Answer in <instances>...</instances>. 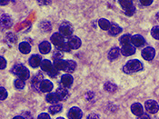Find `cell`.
I'll use <instances>...</instances> for the list:
<instances>
[{"label": "cell", "instance_id": "1", "mask_svg": "<svg viewBox=\"0 0 159 119\" xmlns=\"http://www.w3.org/2000/svg\"><path fill=\"white\" fill-rule=\"evenodd\" d=\"M141 70H143V64L141 61L137 59L129 60L123 66V71L125 74H132V73L139 72Z\"/></svg>", "mask_w": 159, "mask_h": 119}, {"label": "cell", "instance_id": "2", "mask_svg": "<svg viewBox=\"0 0 159 119\" xmlns=\"http://www.w3.org/2000/svg\"><path fill=\"white\" fill-rule=\"evenodd\" d=\"M14 75H16V76H18V78L22 79V80H27L29 77H30V72L29 70L24 65H16L14 66L11 69Z\"/></svg>", "mask_w": 159, "mask_h": 119}, {"label": "cell", "instance_id": "3", "mask_svg": "<svg viewBox=\"0 0 159 119\" xmlns=\"http://www.w3.org/2000/svg\"><path fill=\"white\" fill-rule=\"evenodd\" d=\"M125 14L128 16H132L135 13V7L132 1L129 0H120L119 1Z\"/></svg>", "mask_w": 159, "mask_h": 119}, {"label": "cell", "instance_id": "4", "mask_svg": "<svg viewBox=\"0 0 159 119\" xmlns=\"http://www.w3.org/2000/svg\"><path fill=\"white\" fill-rule=\"evenodd\" d=\"M145 108L149 114H156L158 112L159 105L155 100H147L145 103Z\"/></svg>", "mask_w": 159, "mask_h": 119}, {"label": "cell", "instance_id": "5", "mask_svg": "<svg viewBox=\"0 0 159 119\" xmlns=\"http://www.w3.org/2000/svg\"><path fill=\"white\" fill-rule=\"evenodd\" d=\"M156 50L152 47H147L142 50V57L147 61H152L155 58Z\"/></svg>", "mask_w": 159, "mask_h": 119}, {"label": "cell", "instance_id": "6", "mask_svg": "<svg viewBox=\"0 0 159 119\" xmlns=\"http://www.w3.org/2000/svg\"><path fill=\"white\" fill-rule=\"evenodd\" d=\"M67 117L68 119H81L83 117V112L79 107H73L69 109Z\"/></svg>", "mask_w": 159, "mask_h": 119}, {"label": "cell", "instance_id": "7", "mask_svg": "<svg viewBox=\"0 0 159 119\" xmlns=\"http://www.w3.org/2000/svg\"><path fill=\"white\" fill-rule=\"evenodd\" d=\"M52 44H54L56 46V48H58L61 47L63 44H65V39H64V36H62L60 33H55L53 34L51 38H50Z\"/></svg>", "mask_w": 159, "mask_h": 119}, {"label": "cell", "instance_id": "8", "mask_svg": "<svg viewBox=\"0 0 159 119\" xmlns=\"http://www.w3.org/2000/svg\"><path fill=\"white\" fill-rule=\"evenodd\" d=\"M59 33L63 36L70 37V36H72V34H73V27L67 23H64L59 27Z\"/></svg>", "mask_w": 159, "mask_h": 119}, {"label": "cell", "instance_id": "9", "mask_svg": "<svg viewBox=\"0 0 159 119\" xmlns=\"http://www.w3.org/2000/svg\"><path fill=\"white\" fill-rule=\"evenodd\" d=\"M53 88H54V85L50 80L48 79H44L39 86V90L43 93H50L53 90Z\"/></svg>", "mask_w": 159, "mask_h": 119}, {"label": "cell", "instance_id": "10", "mask_svg": "<svg viewBox=\"0 0 159 119\" xmlns=\"http://www.w3.org/2000/svg\"><path fill=\"white\" fill-rule=\"evenodd\" d=\"M42 57L40 55H37V54H35V55H32L30 57V58L28 60V63H29V66L33 68H37L38 66H41V63H42Z\"/></svg>", "mask_w": 159, "mask_h": 119}, {"label": "cell", "instance_id": "11", "mask_svg": "<svg viewBox=\"0 0 159 119\" xmlns=\"http://www.w3.org/2000/svg\"><path fill=\"white\" fill-rule=\"evenodd\" d=\"M131 43L135 48H141L145 46L146 40L141 35H134L131 38Z\"/></svg>", "mask_w": 159, "mask_h": 119}, {"label": "cell", "instance_id": "12", "mask_svg": "<svg viewBox=\"0 0 159 119\" xmlns=\"http://www.w3.org/2000/svg\"><path fill=\"white\" fill-rule=\"evenodd\" d=\"M74 78L70 74H65L61 76V85L65 88H69L73 85Z\"/></svg>", "mask_w": 159, "mask_h": 119}, {"label": "cell", "instance_id": "13", "mask_svg": "<svg viewBox=\"0 0 159 119\" xmlns=\"http://www.w3.org/2000/svg\"><path fill=\"white\" fill-rule=\"evenodd\" d=\"M69 47L71 48V49H78V48L81 47L82 45V42H81V39L78 37V36H72L68 38V41H67Z\"/></svg>", "mask_w": 159, "mask_h": 119}, {"label": "cell", "instance_id": "14", "mask_svg": "<svg viewBox=\"0 0 159 119\" xmlns=\"http://www.w3.org/2000/svg\"><path fill=\"white\" fill-rule=\"evenodd\" d=\"M12 25L13 20L10 16L6 15V14H3L1 16V25H2L3 28H6V29L10 28L12 26Z\"/></svg>", "mask_w": 159, "mask_h": 119}, {"label": "cell", "instance_id": "15", "mask_svg": "<svg viewBox=\"0 0 159 119\" xmlns=\"http://www.w3.org/2000/svg\"><path fill=\"white\" fill-rule=\"evenodd\" d=\"M40 68L41 70L44 72H47L48 74L51 73V72L54 70V64L51 63V61L48 59H44L41 63V66H40Z\"/></svg>", "mask_w": 159, "mask_h": 119}, {"label": "cell", "instance_id": "16", "mask_svg": "<svg viewBox=\"0 0 159 119\" xmlns=\"http://www.w3.org/2000/svg\"><path fill=\"white\" fill-rule=\"evenodd\" d=\"M135 53V48L132 45V44H129V45H126V46H124L121 48V54L125 57H129V56H132Z\"/></svg>", "mask_w": 159, "mask_h": 119}, {"label": "cell", "instance_id": "17", "mask_svg": "<svg viewBox=\"0 0 159 119\" xmlns=\"http://www.w3.org/2000/svg\"><path fill=\"white\" fill-rule=\"evenodd\" d=\"M56 94H57V98H58L59 101H65L69 96L68 91L65 87H59V88H57V90L56 91Z\"/></svg>", "mask_w": 159, "mask_h": 119}, {"label": "cell", "instance_id": "18", "mask_svg": "<svg viewBox=\"0 0 159 119\" xmlns=\"http://www.w3.org/2000/svg\"><path fill=\"white\" fill-rule=\"evenodd\" d=\"M120 54H121V49H119L116 47H114V48H112L109 50L107 57H108V59L110 60V61H114V60L117 59L119 57Z\"/></svg>", "mask_w": 159, "mask_h": 119}, {"label": "cell", "instance_id": "19", "mask_svg": "<svg viewBox=\"0 0 159 119\" xmlns=\"http://www.w3.org/2000/svg\"><path fill=\"white\" fill-rule=\"evenodd\" d=\"M38 49H39L40 53L43 54V55L48 54L49 52L51 51V44H50V42H48V41H42L39 44V46H38Z\"/></svg>", "mask_w": 159, "mask_h": 119}, {"label": "cell", "instance_id": "20", "mask_svg": "<svg viewBox=\"0 0 159 119\" xmlns=\"http://www.w3.org/2000/svg\"><path fill=\"white\" fill-rule=\"evenodd\" d=\"M131 111L135 116L138 117V116H140V115H142L144 113V107L140 103H134L131 106Z\"/></svg>", "mask_w": 159, "mask_h": 119}, {"label": "cell", "instance_id": "21", "mask_svg": "<svg viewBox=\"0 0 159 119\" xmlns=\"http://www.w3.org/2000/svg\"><path fill=\"white\" fill-rule=\"evenodd\" d=\"M122 27L119 25L116 24V23H112L111 24L110 28H109V30H108V34L110 35V36H116V35H118L119 33H121L122 32Z\"/></svg>", "mask_w": 159, "mask_h": 119}, {"label": "cell", "instance_id": "22", "mask_svg": "<svg viewBox=\"0 0 159 119\" xmlns=\"http://www.w3.org/2000/svg\"><path fill=\"white\" fill-rule=\"evenodd\" d=\"M76 68V64L73 60H66V68L64 71L66 72V74H71L73 73Z\"/></svg>", "mask_w": 159, "mask_h": 119}, {"label": "cell", "instance_id": "23", "mask_svg": "<svg viewBox=\"0 0 159 119\" xmlns=\"http://www.w3.org/2000/svg\"><path fill=\"white\" fill-rule=\"evenodd\" d=\"M18 49L19 51L24 54V55H26V54H29L30 51H31V46L29 43L27 42H21L18 46Z\"/></svg>", "mask_w": 159, "mask_h": 119}, {"label": "cell", "instance_id": "24", "mask_svg": "<svg viewBox=\"0 0 159 119\" xmlns=\"http://www.w3.org/2000/svg\"><path fill=\"white\" fill-rule=\"evenodd\" d=\"M111 24L107 19H106V18H101V19H99L98 20V25H99V27L101 28V29H103V30H109V28H110Z\"/></svg>", "mask_w": 159, "mask_h": 119}, {"label": "cell", "instance_id": "25", "mask_svg": "<svg viewBox=\"0 0 159 119\" xmlns=\"http://www.w3.org/2000/svg\"><path fill=\"white\" fill-rule=\"evenodd\" d=\"M66 60L59 59L54 61V67L58 71H60V70L64 71L66 68Z\"/></svg>", "mask_w": 159, "mask_h": 119}, {"label": "cell", "instance_id": "26", "mask_svg": "<svg viewBox=\"0 0 159 119\" xmlns=\"http://www.w3.org/2000/svg\"><path fill=\"white\" fill-rule=\"evenodd\" d=\"M46 100L47 102H48L49 104H57V102L59 101L57 96V94L56 93H48V95H46Z\"/></svg>", "mask_w": 159, "mask_h": 119}, {"label": "cell", "instance_id": "27", "mask_svg": "<svg viewBox=\"0 0 159 119\" xmlns=\"http://www.w3.org/2000/svg\"><path fill=\"white\" fill-rule=\"evenodd\" d=\"M131 38H132V36H130L129 34H125V35H123L119 38V43L121 44L122 47L126 46V45H129L130 42H131Z\"/></svg>", "mask_w": 159, "mask_h": 119}, {"label": "cell", "instance_id": "28", "mask_svg": "<svg viewBox=\"0 0 159 119\" xmlns=\"http://www.w3.org/2000/svg\"><path fill=\"white\" fill-rule=\"evenodd\" d=\"M44 79L42 78V76H40V75H37L34 78H33V80H32V86H33V88L36 90V89H39V86H40V84L41 82L43 81Z\"/></svg>", "mask_w": 159, "mask_h": 119}, {"label": "cell", "instance_id": "29", "mask_svg": "<svg viewBox=\"0 0 159 119\" xmlns=\"http://www.w3.org/2000/svg\"><path fill=\"white\" fill-rule=\"evenodd\" d=\"M62 107L61 104H54L53 106H51V107H49V113L51 114V115H55V114H57V113H60L62 111Z\"/></svg>", "mask_w": 159, "mask_h": 119}, {"label": "cell", "instance_id": "30", "mask_svg": "<svg viewBox=\"0 0 159 119\" xmlns=\"http://www.w3.org/2000/svg\"><path fill=\"white\" fill-rule=\"evenodd\" d=\"M116 85L111 82H107L104 85V89L108 93H115L116 91Z\"/></svg>", "mask_w": 159, "mask_h": 119}, {"label": "cell", "instance_id": "31", "mask_svg": "<svg viewBox=\"0 0 159 119\" xmlns=\"http://www.w3.org/2000/svg\"><path fill=\"white\" fill-rule=\"evenodd\" d=\"M14 85H15V87H16V89L21 90V89H23L25 87V81L24 80H22V79H20V78H16V79L14 81Z\"/></svg>", "mask_w": 159, "mask_h": 119}, {"label": "cell", "instance_id": "32", "mask_svg": "<svg viewBox=\"0 0 159 119\" xmlns=\"http://www.w3.org/2000/svg\"><path fill=\"white\" fill-rule=\"evenodd\" d=\"M151 36L155 39L159 40V25H155L151 30Z\"/></svg>", "mask_w": 159, "mask_h": 119}, {"label": "cell", "instance_id": "33", "mask_svg": "<svg viewBox=\"0 0 159 119\" xmlns=\"http://www.w3.org/2000/svg\"><path fill=\"white\" fill-rule=\"evenodd\" d=\"M57 49H58V50H61L63 52H69L70 50H71V48L69 47V45H68V43L67 42H66L65 44H63L60 48H57Z\"/></svg>", "mask_w": 159, "mask_h": 119}, {"label": "cell", "instance_id": "34", "mask_svg": "<svg viewBox=\"0 0 159 119\" xmlns=\"http://www.w3.org/2000/svg\"><path fill=\"white\" fill-rule=\"evenodd\" d=\"M0 94H1V100H2V101L5 100V99L7 97V91L6 88L3 87V86L0 87Z\"/></svg>", "mask_w": 159, "mask_h": 119}, {"label": "cell", "instance_id": "35", "mask_svg": "<svg viewBox=\"0 0 159 119\" xmlns=\"http://www.w3.org/2000/svg\"><path fill=\"white\" fill-rule=\"evenodd\" d=\"M62 58H63V54H62L60 51L55 52V53H54V55H53V59H54V61L62 59Z\"/></svg>", "mask_w": 159, "mask_h": 119}, {"label": "cell", "instance_id": "36", "mask_svg": "<svg viewBox=\"0 0 159 119\" xmlns=\"http://www.w3.org/2000/svg\"><path fill=\"white\" fill-rule=\"evenodd\" d=\"M37 119H51L50 118V116H49L48 113H41L38 117Z\"/></svg>", "mask_w": 159, "mask_h": 119}, {"label": "cell", "instance_id": "37", "mask_svg": "<svg viewBox=\"0 0 159 119\" xmlns=\"http://www.w3.org/2000/svg\"><path fill=\"white\" fill-rule=\"evenodd\" d=\"M0 60H1V69H5L6 66H7V60L5 59V57L3 56H1L0 57Z\"/></svg>", "mask_w": 159, "mask_h": 119}, {"label": "cell", "instance_id": "38", "mask_svg": "<svg viewBox=\"0 0 159 119\" xmlns=\"http://www.w3.org/2000/svg\"><path fill=\"white\" fill-rule=\"evenodd\" d=\"M94 96H95V94L93 93V92H87L86 95H85V97H86V100H91V99H93L94 98Z\"/></svg>", "mask_w": 159, "mask_h": 119}, {"label": "cell", "instance_id": "39", "mask_svg": "<svg viewBox=\"0 0 159 119\" xmlns=\"http://www.w3.org/2000/svg\"><path fill=\"white\" fill-rule=\"evenodd\" d=\"M140 3L142 6H150L153 3V0H141Z\"/></svg>", "mask_w": 159, "mask_h": 119}, {"label": "cell", "instance_id": "40", "mask_svg": "<svg viewBox=\"0 0 159 119\" xmlns=\"http://www.w3.org/2000/svg\"><path fill=\"white\" fill-rule=\"evenodd\" d=\"M137 119H150V117H149V115H147L146 113H143L142 115L137 117Z\"/></svg>", "mask_w": 159, "mask_h": 119}, {"label": "cell", "instance_id": "41", "mask_svg": "<svg viewBox=\"0 0 159 119\" xmlns=\"http://www.w3.org/2000/svg\"><path fill=\"white\" fill-rule=\"evenodd\" d=\"M87 119H100V118H99V116H98V115L92 113V114H90V115L87 117Z\"/></svg>", "mask_w": 159, "mask_h": 119}, {"label": "cell", "instance_id": "42", "mask_svg": "<svg viewBox=\"0 0 159 119\" xmlns=\"http://www.w3.org/2000/svg\"><path fill=\"white\" fill-rule=\"evenodd\" d=\"M0 3H1V6H4V5H6V4H7L8 1H3V0H1Z\"/></svg>", "mask_w": 159, "mask_h": 119}, {"label": "cell", "instance_id": "43", "mask_svg": "<svg viewBox=\"0 0 159 119\" xmlns=\"http://www.w3.org/2000/svg\"><path fill=\"white\" fill-rule=\"evenodd\" d=\"M13 119H25L23 117H21V116H16V117H15Z\"/></svg>", "mask_w": 159, "mask_h": 119}, {"label": "cell", "instance_id": "44", "mask_svg": "<svg viewBox=\"0 0 159 119\" xmlns=\"http://www.w3.org/2000/svg\"><path fill=\"white\" fill-rule=\"evenodd\" d=\"M156 17H157V20L159 22V12L157 13V15H156Z\"/></svg>", "mask_w": 159, "mask_h": 119}, {"label": "cell", "instance_id": "45", "mask_svg": "<svg viewBox=\"0 0 159 119\" xmlns=\"http://www.w3.org/2000/svg\"><path fill=\"white\" fill-rule=\"evenodd\" d=\"M57 119H65V118H63V117H58V118H57Z\"/></svg>", "mask_w": 159, "mask_h": 119}]
</instances>
